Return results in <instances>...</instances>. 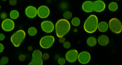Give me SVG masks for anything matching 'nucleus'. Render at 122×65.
<instances>
[{
    "mask_svg": "<svg viewBox=\"0 0 122 65\" xmlns=\"http://www.w3.org/2000/svg\"><path fill=\"white\" fill-rule=\"evenodd\" d=\"M71 25L66 20L61 19L56 25V31L58 37H62L66 35L71 29Z\"/></svg>",
    "mask_w": 122,
    "mask_h": 65,
    "instance_id": "f257e3e1",
    "label": "nucleus"
},
{
    "mask_svg": "<svg viewBox=\"0 0 122 65\" xmlns=\"http://www.w3.org/2000/svg\"><path fill=\"white\" fill-rule=\"evenodd\" d=\"M98 25V20L97 17L91 15L86 20L84 24V29L88 33H93L95 32Z\"/></svg>",
    "mask_w": 122,
    "mask_h": 65,
    "instance_id": "f03ea898",
    "label": "nucleus"
},
{
    "mask_svg": "<svg viewBox=\"0 0 122 65\" xmlns=\"http://www.w3.org/2000/svg\"><path fill=\"white\" fill-rule=\"evenodd\" d=\"M26 34L23 30H20L13 34L11 38V42L15 47H18L25 38Z\"/></svg>",
    "mask_w": 122,
    "mask_h": 65,
    "instance_id": "7ed1b4c3",
    "label": "nucleus"
},
{
    "mask_svg": "<svg viewBox=\"0 0 122 65\" xmlns=\"http://www.w3.org/2000/svg\"><path fill=\"white\" fill-rule=\"evenodd\" d=\"M109 27L111 30L114 33H121L122 30V25L120 20L114 18L110 20Z\"/></svg>",
    "mask_w": 122,
    "mask_h": 65,
    "instance_id": "20e7f679",
    "label": "nucleus"
},
{
    "mask_svg": "<svg viewBox=\"0 0 122 65\" xmlns=\"http://www.w3.org/2000/svg\"><path fill=\"white\" fill-rule=\"evenodd\" d=\"M43 64L42 55L41 51L36 50L33 51L32 55V59L29 65H42Z\"/></svg>",
    "mask_w": 122,
    "mask_h": 65,
    "instance_id": "39448f33",
    "label": "nucleus"
},
{
    "mask_svg": "<svg viewBox=\"0 0 122 65\" xmlns=\"http://www.w3.org/2000/svg\"><path fill=\"white\" fill-rule=\"evenodd\" d=\"M55 42V38L53 36H44L42 37L40 42L41 47L43 49H49L51 47Z\"/></svg>",
    "mask_w": 122,
    "mask_h": 65,
    "instance_id": "423d86ee",
    "label": "nucleus"
},
{
    "mask_svg": "<svg viewBox=\"0 0 122 65\" xmlns=\"http://www.w3.org/2000/svg\"><path fill=\"white\" fill-rule=\"evenodd\" d=\"M15 24L12 20L6 19L2 23V28L6 31H10L14 28Z\"/></svg>",
    "mask_w": 122,
    "mask_h": 65,
    "instance_id": "0eeeda50",
    "label": "nucleus"
},
{
    "mask_svg": "<svg viewBox=\"0 0 122 65\" xmlns=\"http://www.w3.org/2000/svg\"><path fill=\"white\" fill-rule=\"evenodd\" d=\"M106 8V4L102 0H97L93 2L92 10L93 11L100 12L103 11Z\"/></svg>",
    "mask_w": 122,
    "mask_h": 65,
    "instance_id": "6e6552de",
    "label": "nucleus"
},
{
    "mask_svg": "<svg viewBox=\"0 0 122 65\" xmlns=\"http://www.w3.org/2000/svg\"><path fill=\"white\" fill-rule=\"evenodd\" d=\"M78 59L81 64H85L89 62L91 59V56L87 52H82L78 55Z\"/></svg>",
    "mask_w": 122,
    "mask_h": 65,
    "instance_id": "1a4fd4ad",
    "label": "nucleus"
},
{
    "mask_svg": "<svg viewBox=\"0 0 122 65\" xmlns=\"http://www.w3.org/2000/svg\"><path fill=\"white\" fill-rule=\"evenodd\" d=\"M78 55V51L76 50H71L66 53V58L69 62H75L77 59Z\"/></svg>",
    "mask_w": 122,
    "mask_h": 65,
    "instance_id": "9d476101",
    "label": "nucleus"
},
{
    "mask_svg": "<svg viewBox=\"0 0 122 65\" xmlns=\"http://www.w3.org/2000/svg\"><path fill=\"white\" fill-rule=\"evenodd\" d=\"M41 28L44 32L50 33L53 32L54 29V25L53 22L50 21H45L41 24Z\"/></svg>",
    "mask_w": 122,
    "mask_h": 65,
    "instance_id": "9b49d317",
    "label": "nucleus"
},
{
    "mask_svg": "<svg viewBox=\"0 0 122 65\" xmlns=\"http://www.w3.org/2000/svg\"><path fill=\"white\" fill-rule=\"evenodd\" d=\"M38 14L41 18H46L50 14V10L46 6H41L38 9Z\"/></svg>",
    "mask_w": 122,
    "mask_h": 65,
    "instance_id": "f8f14e48",
    "label": "nucleus"
},
{
    "mask_svg": "<svg viewBox=\"0 0 122 65\" xmlns=\"http://www.w3.org/2000/svg\"><path fill=\"white\" fill-rule=\"evenodd\" d=\"M25 12L26 16L29 18H34L38 14V10L34 7L30 6L26 7Z\"/></svg>",
    "mask_w": 122,
    "mask_h": 65,
    "instance_id": "ddd939ff",
    "label": "nucleus"
},
{
    "mask_svg": "<svg viewBox=\"0 0 122 65\" xmlns=\"http://www.w3.org/2000/svg\"><path fill=\"white\" fill-rule=\"evenodd\" d=\"M92 3L93 2L91 1H86L84 2L82 5V9L83 11L87 13L92 12Z\"/></svg>",
    "mask_w": 122,
    "mask_h": 65,
    "instance_id": "4468645a",
    "label": "nucleus"
},
{
    "mask_svg": "<svg viewBox=\"0 0 122 65\" xmlns=\"http://www.w3.org/2000/svg\"><path fill=\"white\" fill-rule=\"evenodd\" d=\"M109 38L106 35H102L98 38V42L99 44L102 46L107 45L109 43Z\"/></svg>",
    "mask_w": 122,
    "mask_h": 65,
    "instance_id": "2eb2a0df",
    "label": "nucleus"
},
{
    "mask_svg": "<svg viewBox=\"0 0 122 65\" xmlns=\"http://www.w3.org/2000/svg\"><path fill=\"white\" fill-rule=\"evenodd\" d=\"M98 28L100 32H106L108 29V25L105 22H102L98 24Z\"/></svg>",
    "mask_w": 122,
    "mask_h": 65,
    "instance_id": "dca6fc26",
    "label": "nucleus"
},
{
    "mask_svg": "<svg viewBox=\"0 0 122 65\" xmlns=\"http://www.w3.org/2000/svg\"><path fill=\"white\" fill-rule=\"evenodd\" d=\"M97 43V40L94 37H89L87 40V43L88 46L90 47H92L96 45Z\"/></svg>",
    "mask_w": 122,
    "mask_h": 65,
    "instance_id": "f3484780",
    "label": "nucleus"
},
{
    "mask_svg": "<svg viewBox=\"0 0 122 65\" xmlns=\"http://www.w3.org/2000/svg\"><path fill=\"white\" fill-rule=\"evenodd\" d=\"M108 8L111 11H116L118 8V5L115 2H112L109 5Z\"/></svg>",
    "mask_w": 122,
    "mask_h": 65,
    "instance_id": "a211bd4d",
    "label": "nucleus"
},
{
    "mask_svg": "<svg viewBox=\"0 0 122 65\" xmlns=\"http://www.w3.org/2000/svg\"><path fill=\"white\" fill-rule=\"evenodd\" d=\"M19 16V13L18 11L15 10H14L11 11L10 13V16L12 19H16L18 18Z\"/></svg>",
    "mask_w": 122,
    "mask_h": 65,
    "instance_id": "6ab92c4d",
    "label": "nucleus"
},
{
    "mask_svg": "<svg viewBox=\"0 0 122 65\" xmlns=\"http://www.w3.org/2000/svg\"><path fill=\"white\" fill-rule=\"evenodd\" d=\"M28 33L30 36H34L37 33V30L36 28L34 27H31L28 29Z\"/></svg>",
    "mask_w": 122,
    "mask_h": 65,
    "instance_id": "aec40b11",
    "label": "nucleus"
},
{
    "mask_svg": "<svg viewBox=\"0 0 122 65\" xmlns=\"http://www.w3.org/2000/svg\"><path fill=\"white\" fill-rule=\"evenodd\" d=\"M71 23L72 25L75 26H79L80 24V20L79 18L75 17L72 19L71 21Z\"/></svg>",
    "mask_w": 122,
    "mask_h": 65,
    "instance_id": "412c9836",
    "label": "nucleus"
},
{
    "mask_svg": "<svg viewBox=\"0 0 122 65\" xmlns=\"http://www.w3.org/2000/svg\"><path fill=\"white\" fill-rule=\"evenodd\" d=\"M63 16L66 19H70L72 17V14L71 11H66L63 14Z\"/></svg>",
    "mask_w": 122,
    "mask_h": 65,
    "instance_id": "4be33fe9",
    "label": "nucleus"
},
{
    "mask_svg": "<svg viewBox=\"0 0 122 65\" xmlns=\"http://www.w3.org/2000/svg\"><path fill=\"white\" fill-rule=\"evenodd\" d=\"M9 62V59L7 57H3L1 59L0 61V65H4L6 64H7Z\"/></svg>",
    "mask_w": 122,
    "mask_h": 65,
    "instance_id": "5701e85b",
    "label": "nucleus"
},
{
    "mask_svg": "<svg viewBox=\"0 0 122 65\" xmlns=\"http://www.w3.org/2000/svg\"><path fill=\"white\" fill-rule=\"evenodd\" d=\"M58 63L60 65H63L65 64L66 62V60L64 58L61 57L58 60Z\"/></svg>",
    "mask_w": 122,
    "mask_h": 65,
    "instance_id": "b1692460",
    "label": "nucleus"
},
{
    "mask_svg": "<svg viewBox=\"0 0 122 65\" xmlns=\"http://www.w3.org/2000/svg\"><path fill=\"white\" fill-rule=\"evenodd\" d=\"M71 46V44L69 42H65L64 43V47L66 49H69Z\"/></svg>",
    "mask_w": 122,
    "mask_h": 65,
    "instance_id": "393cba45",
    "label": "nucleus"
},
{
    "mask_svg": "<svg viewBox=\"0 0 122 65\" xmlns=\"http://www.w3.org/2000/svg\"><path fill=\"white\" fill-rule=\"evenodd\" d=\"M26 59V56L24 54L20 55L19 56V60L20 61H24Z\"/></svg>",
    "mask_w": 122,
    "mask_h": 65,
    "instance_id": "a878e982",
    "label": "nucleus"
},
{
    "mask_svg": "<svg viewBox=\"0 0 122 65\" xmlns=\"http://www.w3.org/2000/svg\"><path fill=\"white\" fill-rule=\"evenodd\" d=\"M9 3L11 5H15L16 4L17 0H10L9 1Z\"/></svg>",
    "mask_w": 122,
    "mask_h": 65,
    "instance_id": "bb28decb",
    "label": "nucleus"
},
{
    "mask_svg": "<svg viewBox=\"0 0 122 65\" xmlns=\"http://www.w3.org/2000/svg\"><path fill=\"white\" fill-rule=\"evenodd\" d=\"M42 57L45 60H47L49 59V55L47 53H44L42 56Z\"/></svg>",
    "mask_w": 122,
    "mask_h": 65,
    "instance_id": "cd10ccee",
    "label": "nucleus"
},
{
    "mask_svg": "<svg viewBox=\"0 0 122 65\" xmlns=\"http://www.w3.org/2000/svg\"><path fill=\"white\" fill-rule=\"evenodd\" d=\"M7 15L5 13H2L1 14L0 17L2 19H5L7 18Z\"/></svg>",
    "mask_w": 122,
    "mask_h": 65,
    "instance_id": "c85d7f7f",
    "label": "nucleus"
},
{
    "mask_svg": "<svg viewBox=\"0 0 122 65\" xmlns=\"http://www.w3.org/2000/svg\"><path fill=\"white\" fill-rule=\"evenodd\" d=\"M66 39L64 37H60L59 39V41L61 43H64L65 42Z\"/></svg>",
    "mask_w": 122,
    "mask_h": 65,
    "instance_id": "c756f323",
    "label": "nucleus"
},
{
    "mask_svg": "<svg viewBox=\"0 0 122 65\" xmlns=\"http://www.w3.org/2000/svg\"><path fill=\"white\" fill-rule=\"evenodd\" d=\"M4 49V47L3 44H0V53H2Z\"/></svg>",
    "mask_w": 122,
    "mask_h": 65,
    "instance_id": "7c9ffc66",
    "label": "nucleus"
},
{
    "mask_svg": "<svg viewBox=\"0 0 122 65\" xmlns=\"http://www.w3.org/2000/svg\"><path fill=\"white\" fill-rule=\"evenodd\" d=\"M5 38V35L3 33H0V40L2 41V40H4Z\"/></svg>",
    "mask_w": 122,
    "mask_h": 65,
    "instance_id": "2f4dec72",
    "label": "nucleus"
}]
</instances>
